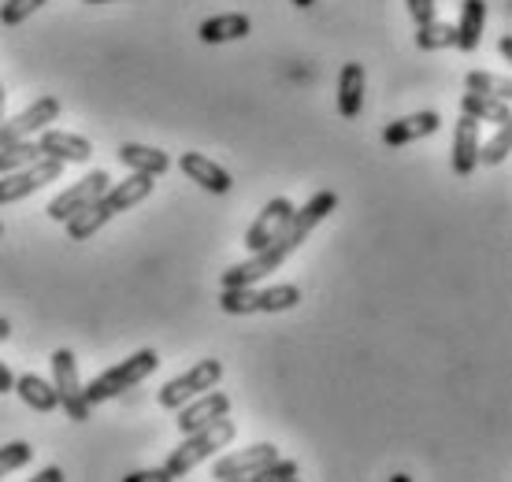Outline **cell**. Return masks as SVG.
<instances>
[{
  "mask_svg": "<svg viewBox=\"0 0 512 482\" xmlns=\"http://www.w3.org/2000/svg\"><path fill=\"white\" fill-rule=\"evenodd\" d=\"M334 208H338V193L334 190H320L312 193L301 208H294V216H290V223L282 227V234L275 241H271L268 249H260V253H249V260H242V264H234L223 271V290L227 286H256V282H264L271 275V271H279L290 256L301 249L308 241V234L320 227L323 219L331 216Z\"/></svg>",
  "mask_w": 512,
  "mask_h": 482,
  "instance_id": "1",
  "label": "cell"
},
{
  "mask_svg": "<svg viewBox=\"0 0 512 482\" xmlns=\"http://www.w3.org/2000/svg\"><path fill=\"white\" fill-rule=\"evenodd\" d=\"M234 434H238V423L234 419H216V423H208L201 431L193 434H182V445L179 449H171V457H167L164 468L171 471V479H186L197 464H205L219 453V449H227L234 442Z\"/></svg>",
  "mask_w": 512,
  "mask_h": 482,
  "instance_id": "2",
  "label": "cell"
},
{
  "mask_svg": "<svg viewBox=\"0 0 512 482\" xmlns=\"http://www.w3.org/2000/svg\"><path fill=\"white\" fill-rule=\"evenodd\" d=\"M301 305V286L294 282H279L268 290L256 286H227L219 293V308L227 316H260V312H290Z\"/></svg>",
  "mask_w": 512,
  "mask_h": 482,
  "instance_id": "3",
  "label": "cell"
},
{
  "mask_svg": "<svg viewBox=\"0 0 512 482\" xmlns=\"http://www.w3.org/2000/svg\"><path fill=\"white\" fill-rule=\"evenodd\" d=\"M156 368H160L156 349H138L130 360H123V364H116V368L101 371V375L86 386V401H90V405H104V401L119 397L123 390H134V386L149 379Z\"/></svg>",
  "mask_w": 512,
  "mask_h": 482,
  "instance_id": "4",
  "label": "cell"
},
{
  "mask_svg": "<svg viewBox=\"0 0 512 482\" xmlns=\"http://www.w3.org/2000/svg\"><path fill=\"white\" fill-rule=\"evenodd\" d=\"M52 386L60 394V405H64V416L75 419V423H86L93 416V405L86 401V386L78 379V360L71 349H56L52 353Z\"/></svg>",
  "mask_w": 512,
  "mask_h": 482,
  "instance_id": "5",
  "label": "cell"
},
{
  "mask_svg": "<svg viewBox=\"0 0 512 482\" xmlns=\"http://www.w3.org/2000/svg\"><path fill=\"white\" fill-rule=\"evenodd\" d=\"M219 379H223V364L219 360H201V364H193L190 371H182L175 375L171 382H164V390H160V408H182L186 401L193 397L208 394V390H216Z\"/></svg>",
  "mask_w": 512,
  "mask_h": 482,
  "instance_id": "6",
  "label": "cell"
},
{
  "mask_svg": "<svg viewBox=\"0 0 512 482\" xmlns=\"http://www.w3.org/2000/svg\"><path fill=\"white\" fill-rule=\"evenodd\" d=\"M60 175H64V164H60V160H49V156H41L38 164H30V167L8 171V175H0V204L23 201L30 193H38L45 182H56Z\"/></svg>",
  "mask_w": 512,
  "mask_h": 482,
  "instance_id": "7",
  "label": "cell"
},
{
  "mask_svg": "<svg viewBox=\"0 0 512 482\" xmlns=\"http://www.w3.org/2000/svg\"><path fill=\"white\" fill-rule=\"evenodd\" d=\"M112 186V178H108V171H93V175H86V178H78L75 186H67L60 197H52L49 201V219L52 223H67L71 216H78L86 204H93L97 197H101L104 190Z\"/></svg>",
  "mask_w": 512,
  "mask_h": 482,
  "instance_id": "8",
  "label": "cell"
},
{
  "mask_svg": "<svg viewBox=\"0 0 512 482\" xmlns=\"http://www.w3.org/2000/svg\"><path fill=\"white\" fill-rule=\"evenodd\" d=\"M60 112H64L60 97H38V101L30 104L26 112H19L15 119H8V123H0V145H12V141L34 138V134H41L49 123H56V119H60Z\"/></svg>",
  "mask_w": 512,
  "mask_h": 482,
  "instance_id": "9",
  "label": "cell"
},
{
  "mask_svg": "<svg viewBox=\"0 0 512 482\" xmlns=\"http://www.w3.org/2000/svg\"><path fill=\"white\" fill-rule=\"evenodd\" d=\"M290 216H294V201H290V197H275V201H268L264 208H260V216L253 219V227L245 230V249H249V253L268 249L271 241L282 234V227L290 223Z\"/></svg>",
  "mask_w": 512,
  "mask_h": 482,
  "instance_id": "10",
  "label": "cell"
},
{
  "mask_svg": "<svg viewBox=\"0 0 512 482\" xmlns=\"http://www.w3.org/2000/svg\"><path fill=\"white\" fill-rule=\"evenodd\" d=\"M179 412V434H193L201 431V427H208V423H216V419L231 416V397L219 394V390H208V394L193 397V401H186L182 408H175Z\"/></svg>",
  "mask_w": 512,
  "mask_h": 482,
  "instance_id": "11",
  "label": "cell"
},
{
  "mask_svg": "<svg viewBox=\"0 0 512 482\" xmlns=\"http://www.w3.org/2000/svg\"><path fill=\"white\" fill-rule=\"evenodd\" d=\"M153 175H138V171H130V178H123V182H112L108 190L97 197V204H101V212L108 219H116L119 212H127V208H134V204H141L149 193H153Z\"/></svg>",
  "mask_w": 512,
  "mask_h": 482,
  "instance_id": "12",
  "label": "cell"
},
{
  "mask_svg": "<svg viewBox=\"0 0 512 482\" xmlns=\"http://www.w3.org/2000/svg\"><path fill=\"white\" fill-rule=\"evenodd\" d=\"M271 460H279V445L271 442H256L242 453H231V457H223L212 464V479H242V475H253V471L268 468Z\"/></svg>",
  "mask_w": 512,
  "mask_h": 482,
  "instance_id": "13",
  "label": "cell"
},
{
  "mask_svg": "<svg viewBox=\"0 0 512 482\" xmlns=\"http://www.w3.org/2000/svg\"><path fill=\"white\" fill-rule=\"evenodd\" d=\"M38 149H41V156L60 160V164H86L93 156V145L86 138H78L71 130H52V127L41 130Z\"/></svg>",
  "mask_w": 512,
  "mask_h": 482,
  "instance_id": "14",
  "label": "cell"
},
{
  "mask_svg": "<svg viewBox=\"0 0 512 482\" xmlns=\"http://www.w3.org/2000/svg\"><path fill=\"white\" fill-rule=\"evenodd\" d=\"M179 167H182V175L190 178V182H197V186L208 190V193H231V186H234L231 171L212 164V160L201 156V153H182Z\"/></svg>",
  "mask_w": 512,
  "mask_h": 482,
  "instance_id": "15",
  "label": "cell"
},
{
  "mask_svg": "<svg viewBox=\"0 0 512 482\" xmlns=\"http://www.w3.org/2000/svg\"><path fill=\"white\" fill-rule=\"evenodd\" d=\"M438 127H442L438 112H416V115H405V119H394V123L383 130V141L390 149H401V145H412V141H420V138H431Z\"/></svg>",
  "mask_w": 512,
  "mask_h": 482,
  "instance_id": "16",
  "label": "cell"
},
{
  "mask_svg": "<svg viewBox=\"0 0 512 482\" xmlns=\"http://www.w3.org/2000/svg\"><path fill=\"white\" fill-rule=\"evenodd\" d=\"M479 167V123L472 115H461L457 134H453V175L468 178Z\"/></svg>",
  "mask_w": 512,
  "mask_h": 482,
  "instance_id": "17",
  "label": "cell"
},
{
  "mask_svg": "<svg viewBox=\"0 0 512 482\" xmlns=\"http://www.w3.org/2000/svg\"><path fill=\"white\" fill-rule=\"evenodd\" d=\"M119 164L130 167V171H138V175H153L160 178L171 167V156L164 149H153V145H138V141H123L116 149Z\"/></svg>",
  "mask_w": 512,
  "mask_h": 482,
  "instance_id": "18",
  "label": "cell"
},
{
  "mask_svg": "<svg viewBox=\"0 0 512 482\" xmlns=\"http://www.w3.org/2000/svg\"><path fill=\"white\" fill-rule=\"evenodd\" d=\"M453 30H457V49H461V52L479 49L483 30H487V0H464L461 19L453 23Z\"/></svg>",
  "mask_w": 512,
  "mask_h": 482,
  "instance_id": "19",
  "label": "cell"
},
{
  "mask_svg": "<svg viewBox=\"0 0 512 482\" xmlns=\"http://www.w3.org/2000/svg\"><path fill=\"white\" fill-rule=\"evenodd\" d=\"M253 30V23H249V15L242 12H227V15H212V19H205V23L197 26V38L205 41V45H223V41H238L245 38Z\"/></svg>",
  "mask_w": 512,
  "mask_h": 482,
  "instance_id": "20",
  "label": "cell"
},
{
  "mask_svg": "<svg viewBox=\"0 0 512 482\" xmlns=\"http://www.w3.org/2000/svg\"><path fill=\"white\" fill-rule=\"evenodd\" d=\"M15 394L23 397L26 408H34L41 416H49L60 408V394H56V386L49 379H41V375H19L15 379Z\"/></svg>",
  "mask_w": 512,
  "mask_h": 482,
  "instance_id": "21",
  "label": "cell"
},
{
  "mask_svg": "<svg viewBox=\"0 0 512 482\" xmlns=\"http://www.w3.org/2000/svg\"><path fill=\"white\" fill-rule=\"evenodd\" d=\"M364 108V67L346 64L338 75V115L342 119H357Z\"/></svg>",
  "mask_w": 512,
  "mask_h": 482,
  "instance_id": "22",
  "label": "cell"
},
{
  "mask_svg": "<svg viewBox=\"0 0 512 482\" xmlns=\"http://www.w3.org/2000/svg\"><path fill=\"white\" fill-rule=\"evenodd\" d=\"M461 112L472 115L475 123H512V108L509 101H498V97H483V93H464L461 97Z\"/></svg>",
  "mask_w": 512,
  "mask_h": 482,
  "instance_id": "23",
  "label": "cell"
},
{
  "mask_svg": "<svg viewBox=\"0 0 512 482\" xmlns=\"http://www.w3.org/2000/svg\"><path fill=\"white\" fill-rule=\"evenodd\" d=\"M41 160V149L34 138H23V141H12V145H0V175H8V171H19V167H30Z\"/></svg>",
  "mask_w": 512,
  "mask_h": 482,
  "instance_id": "24",
  "label": "cell"
},
{
  "mask_svg": "<svg viewBox=\"0 0 512 482\" xmlns=\"http://www.w3.org/2000/svg\"><path fill=\"white\" fill-rule=\"evenodd\" d=\"M457 45V30L453 23H442V19H431V23L416 26V49L420 52H438Z\"/></svg>",
  "mask_w": 512,
  "mask_h": 482,
  "instance_id": "25",
  "label": "cell"
},
{
  "mask_svg": "<svg viewBox=\"0 0 512 482\" xmlns=\"http://www.w3.org/2000/svg\"><path fill=\"white\" fill-rule=\"evenodd\" d=\"M464 86H468V93H483V97H498V101H509V97H512L509 78L490 75V71H468Z\"/></svg>",
  "mask_w": 512,
  "mask_h": 482,
  "instance_id": "26",
  "label": "cell"
},
{
  "mask_svg": "<svg viewBox=\"0 0 512 482\" xmlns=\"http://www.w3.org/2000/svg\"><path fill=\"white\" fill-rule=\"evenodd\" d=\"M509 149H512V123H501L498 134L479 145V164H490V167L505 164V160H509Z\"/></svg>",
  "mask_w": 512,
  "mask_h": 482,
  "instance_id": "27",
  "label": "cell"
},
{
  "mask_svg": "<svg viewBox=\"0 0 512 482\" xmlns=\"http://www.w3.org/2000/svg\"><path fill=\"white\" fill-rule=\"evenodd\" d=\"M34 460V445L30 442H8L4 449H0V479L4 475H12V471L26 468Z\"/></svg>",
  "mask_w": 512,
  "mask_h": 482,
  "instance_id": "28",
  "label": "cell"
},
{
  "mask_svg": "<svg viewBox=\"0 0 512 482\" xmlns=\"http://www.w3.org/2000/svg\"><path fill=\"white\" fill-rule=\"evenodd\" d=\"M45 4H49V0H4V8H0V23L19 26L38 12V8H45Z\"/></svg>",
  "mask_w": 512,
  "mask_h": 482,
  "instance_id": "29",
  "label": "cell"
},
{
  "mask_svg": "<svg viewBox=\"0 0 512 482\" xmlns=\"http://www.w3.org/2000/svg\"><path fill=\"white\" fill-rule=\"evenodd\" d=\"M297 460H271L268 468L253 471V475H245V482H286V479H297Z\"/></svg>",
  "mask_w": 512,
  "mask_h": 482,
  "instance_id": "30",
  "label": "cell"
},
{
  "mask_svg": "<svg viewBox=\"0 0 512 482\" xmlns=\"http://www.w3.org/2000/svg\"><path fill=\"white\" fill-rule=\"evenodd\" d=\"M405 4H409V15L416 19V26L438 19V15H435V0H405Z\"/></svg>",
  "mask_w": 512,
  "mask_h": 482,
  "instance_id": "31",
  "label": "cell"
},
{
  "mask_svg": "<svg viewBox=\"0 0 512 482\" xmlns=\"http://www.w3.org/2000/svg\"><path fill=\"white\" fill-rule=\"evenodd\" d=\"M123 482H175V479H171L167 468H141V471H130Z\"/></svg>",
  "mask_w": 512,
  "mask_h": 482,
  "instance_id": "32",
  "label": "cell"
},
{
  "mask_svg": "<svg viewBox=\"0 0 512 482\" xmlns=\"http://www.w3.org/2000/svg\"><path fill=\"white\" fill-rule=\"evenodd\" d=\"M26 482H64V468H41L34 479H26Z\"/></svg>",
  "mask_w": 512,
  "mask_h": 482,
  "instance_id": "33",
  "label": "cell"
},
{
  "mask_svg": "<svg viewBox=\"0 0 512 482\" xmlns=\"http://www.w3.org/2000/svg\"><path fill=\"white\" fill-rule=\"evenodd\" d=\"M15 390V375H12V368L0 360V394H12Z\"/></svg>",
  "mask_w": 512,
  "mask_h": 482,
  "instance_id": "34",
  "label": "cell"
},
{
  "mask_svg": "<svg viewBox=\"0 0 512 482\" xmlns=\"http://www.w3.org/2000/svg\"><path fill=\"white\" fill-rule=\"evenodd\" d=\"M498 52H501V56H505V60H509V64H512V38H509V34H505V38L498 41Z\"/></svg>",
  "mask_w": 512,
  "mask_h": 482,
  "instance_id": "35",
  "label": "cell"
},
{
  "mask_svg": "<svg viewBox=\"0 0 512 482\" xmlns=\"http://www.w3.org/2000/svg\"><path fill=\"white\" fill-rule=\"evenodd\" d=\"M8 338H12V323L0 316V342H8Z\"/></svg>",
  "mask_w": 512,
  "mask_h": 482,
  "instance_id": "36",
  "label": "cell"
},
{
  "mask_svg": "<svg viewBox=\"0 0 512 482\" xmlns=\"http://www.w3.org/2000/svg\"><path fill=\"white\" fill-rule=\"evenodd\" d=\"M4 101H8V93H4V86H0V123H4Z\"/></svg>",
  "mask_w": 512,
  "mask_h": 482,
  "instance_id": "37",
  "label": "cell"
},
{
  "mask_svg": "<svg viewBox=\"0 0 512 482\" xmlns=\"http://www.w3.org/2000/svg\"><path fill=\"white\" fill-rule=\"evenodd\" d=\"M290 4H294V8H312L316 0H290Z\"/></svg>",
  "mask_w": 512,
  "mask_h": 482,
  "instance_id": "38",
  "label": "cell"
},
{
  "mask_svg": "<svg viewBox=\"0 0 512 482\" xmlns=\"http://www.w3.org/2000/svg\"><path fill=\"white\" fill-rule=\"evenodd\" d=\"M390 482H412V475H405V471H397V475H394Z\"/></svg>",
  "mask_w": 512,
  "mask_h": 482,
  "instance_id": "39",
  "label": "cell"
},
{
  "mask_svg": "<svg viewBox=\"0 0 512 482\" xmlns=\"http://www.w3.org/2000/svg\"><path fill=\"white\" fill-rule=\"evenodd\" d=\"M86 4H108V0H86Z\"/></svg>",
  "mask_w": 512,
  "mask_h": 482,
  "instance_id": "40",
  "label": "cell"
},
{
  "mask_svg": "<svg viewBox=\"0 0 512 482\" xmlns=\"http://www.w3.org/2000/svg\"><path fill=\"white\" fill-rule=\"evenodd\" d=\"M223 482H245V475H242V479H223Z\"/></svg>",
  "mask_w": 512,
  "mask_h": 482,
  "instance_id": "41",
  "label": "cell"
},
{
  "mask_svg": "<svg viewBox=\"0 0 512 482\" xmlns=\"http://www.w3.org/2000/svg\"><path fill=\"white\" fill-rule=\"evenodd\" d=\"M286 482H301V479H286Z\"/></svg>",
  "mask_w": 512,
  "mask_h": 482,
  "instance_id": "42",
  "label": "cell"
},
{
  "mask_svg": "<svg viewBox=\"0 0 512 482\" xmlns=\"http://www.w3.org/2000/svg\"><path fill=\"white\" fill-rule=\"evenodd\" d=\"M0 234H4V223H0Z\"/></svg>",
  "mask_w": 512,
  "mask_h": 482,
  "instance_id": "43",
  "label": "cell"
}]
</instances>
